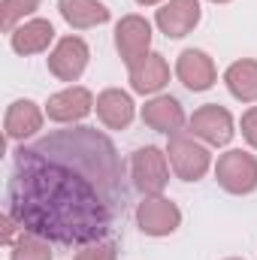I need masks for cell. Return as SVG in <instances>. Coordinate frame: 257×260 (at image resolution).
I'll list each match as a JSON object with an SVG mask.
<instances>
[{
  "label": "cell",
  "instance_id": "17",
  "mask_svg": "<svg viewBox=\"0 0 257 260\" xmlns=\"http://www.w3.org/2000/svg\"><path fill=\"white\" fill-rule=\"evenodd\" d=\"M3 127H6V136L9 139H24V136H30V133H37V130L43 127V112L30 100H15L6 109Z\"/></svg>",
  "mask_w": 257,
  "mask_h": 260
},
{
  "label": "cell",
  "instance_id": "11",
  "mask_svg": "<svg viewBox=\"0 0 257 260\" xmlns=\"http://www.w3.org/2000/svg\"><path fill=\"white\" fill-rule=\"evenodd\" d=\"M94 106V97L88 88H67L61 94L49 97V118L52 121H61V124H73V121H82Z\"/></svg>",
  "mask_w": 257,
  "mask_h": 260
},
{
  "label": "cell",
  "instance_id": "8",
  "mask_svg": "<svg viewBox=\"0 0 257 260\" xmlns=\"http://www.w3.org/2000/svg\"><path fill=\"white\" fill-rule=\"evenodd\" d=\"M191 130L194 136L206 139L209 145H227L233 136V118L224 106L209 103V106H200L191 115Z\"/></svg>",
  "mask_w": 257,
  "mask_h": 260
},
{
  "label": "cell",
  "instance_id": "12",
  "mask_svg": "<svg viewBox=\"0 0 257 260\" xmlns=\"http://www.w3.org/2000/svg\"><path fill=\"white\" fill-rule=\"evenodd\" d=\"M176 73L182 79L185 88L191 91H206L215 85V64L206 52H197V49H188L179 55V64H176Z\"/></svg>",
  "mask_w": 257,
  "mask_h": 260
},
{
  "label": "cell",
  "instance_id": "24",
  "mask_svg": "<svg viewBox=\"0 0 257 260\" xmlns=\"http://www.w3.org/2000/svg\"><path fill=\"white\" fill-rule=\"evenodd\" d=\"M0 224H3V242H6V245H12V242H15V239H12V233H15V224H18V221H15L9 212H6Z\"/></svg>",
  "mask_w": 257,
  "mask_h": 260
},
{
  "label": "cell",
  "instance_id": "19",
  "mask_svg": "<svg viewBox=\"0 0 257 260\" xmlns=\"http://www.w3.org/2000/svg\"><path fill=\"white\" fill-rule=\"evenodd\" d=\"M224 82H227V88L236 100H245V103L257 100V61L230 64L227 73H224Z\"/></svg>",
  "mask_w": 257,
  "mask_h": 260
},
{
  "label": "cell",
  "instance_id": "20",
  "mask_svg": "<svg viewBox=\"0 0 257 260\" xmlns=\"http://www.w3.org/2000/svg\"><path fill=\"white\" fill-rule=\"evenodd\" d=\"M12 260H52V248H49V239L37 236V233H21L12 245Z\"/></svg>",
  "mask_w": 257,
  "mask_h": 260
},
{
  "label": "cell",
  "instance_id": "16",
  "mask_svg": "<svg viewBox=\"0 0 257 260\" xmlns=\"http://www.w3.org/2000/svg\"><path fill=\"white\" fill-rule=\"evenodd\" d=\"M97 115L106 127L112 130H124L133 121V100H130L124 91L118 88H109L97 97Z\"/></svg>",
  "mask_w": 257,
  "mask_h": 260
},
{
  "label": "cell",
  "instance_id": "9",
  "mask_svg": "<svg viewBox=\"0 0 257 260\" xmlns=\"http://www.w3.org/2000/svg\"><path fill=\"white\" fill-rule=\"evenodd\" d=\"M85 67H88V46L79 37H64L49 55V70L61 82H76L85 73Z\"/></svg>",
  "mask_w": 257,
  "mask_h": 260
},
{
  "label": "cell",
  "instance_id": "3",
  "mask_svg": "<svg viewBox=\"0 0 257 260\" xmlns=\"http://www.w3.org/2000/svg\"><path fill=\"white\" fill-rule=\"evenodd\" d=\"M130 179L136 185V191L145 197H160V191L170 182V167H167V154L154 145H145L139 151H133L130 157Z\"/></svg>",
  "mask_w": 257,
  "mask_h": 260
},
{
  "label": "cell",
  "instance_id": "26",
  "mask_svg": "<svg viewBox=\"0 0 257 260\" xmlns=\"http://www.w3.org/2000/svg\"><path fill=\"white\" fill-rule=\"evenodd\" d=\"M212 3H227V0H212Z\"/></svg>",
  "mask_w": 257,
  "mask_h": 260
},
{
  "label": "cell",
  "instance_id": "7",
  "mask_svg": "<svg viewBox=\"0 0 257 260\" xmlns=\"http://www.w3.org/2000/svg\"><path fill=\"white\" fill-rule=\"evenodd\" d=\"M115 46H118V55L127 67H133L136 61H142L148 55V46H151V27L145 18L139 15H124L115 27Z\"/></svg>",
  "mask_w": 257,
  "mask_h": 260
},
{
  "label": "cell",
  "instance_id": "4",
  "mask_svg": "<svg viewBox=\"0 0 257 260\" xmlns=\"http://www.w3.org/2000/svg\"><path fill=\"white\" fill-rule=\"evenodd\" d=\"M215 179L224 191L230 194H251L257 188V160L254 154L248 151H227L218 157V167H215Z\"/></svg>",
  "mask_w": 257,
  "mask_h": 260
},
{
  "label": "cell",
  "instance_id": "23",
  "mask_svg": "<svg viewBox=\"0 0 257 260\" xmlns=\"http://www.w3.org/2000/svg\"><path fill=\"white\" fill-rule=\"evenodd\" d=\"M242 136L248 139V145L257 148V106H251V109L242 115Z\"/></svg>",
  "mask_w": 257,
  "mask_h": 260
},
{
  "label": "cell",
  "instance_id": "25",
  "mask_svg": "<svg viewBox=\"0 0 257 260\" xmlns=\"http://www.w3.org/2000/svg\"><path fill=\"white\" fill-rule=\"evenodd\" d=\"M136 3H145V6H148V3H157V0H136Z\"/></svg>",
  "mask_w": 257,
  "mask_h": 260
},
{
  "label": "cell",
  "instance_id": "6",
  "mask_svg": "<svg viewBox=\"0 0 257 260\" xmlns=\"http://www.w3.org/2000/svg\"><path fill=\"white\" fill-rule=\"evenodd\" d=\"M136 224L148 236H170L182 224V212L167 197H145L136 209Z\"/></svg>",
  "mask_w": 257,
  "mask_h": 260
},
{
  "label": "cell",
  "instance_id": "22",
  "mask_svg": "<svg viewBox=\"0 0 257 260\" xmlns=\"http://www.w3.org/2000/svg\"><path fill=\"white\" fill-rule=\"evenodd\" d=\"M76 260H118V245L112 242V239H100V242H91V245H85Z\"/></svg>",
  "mask_w": 257,
  "mask_h": 260
},
{
  "label": "cell",
  "instance_id": "18",
  "mask_svg": "<svg viewBox=\"0 0 257 260\" xmlns=\"http://www.w3.org/2000/svg\"><path fill=\"white\" fill-rule=\"evenodd\" d=\"M58 9L67 18V24L79 27V30L109 21V9L103 3H97V0H58Z\"/></svg>",
  "mask_w": 257,
  "mask_h": 260
},
{
  "label": "cell",
  "instance_id": "15",
  "mask_svg": "<svg viewBox=\"0 0 257 260\" xmlns=\"http://www.w3.org/2000/svg\"><path fill=\"white\" fill-rule=\"evenodd\" d=\"M142 121L151 130L176 133V130L185 124V112H182V106H179L176 97H154L151 103L142 106Z\"/></svg>",
  "mask_w": 257,
  "mask_h": 260
},
{
  "label": "cell",
  "instance_id": "13",
  "mask_svg": "<svg viewBox=\"0 0 257 260\" xmlns=\"http://www.w3.org/2000/svg\"><path fill=\"white\" fill-rule=\"evenodd\" d=\"M167 82H170V67L164 61V55L148 52L142 61H136V64L130 67V85H133V91H139V94H154V91H160Z\"/></svg>",
  "mask_w": 257,
  "mask_h": 260
},
{
  "label": "cell",
  "instance_id": "14",
  "mask_svg": "<svg viewBox=\"0 0 257 260\" xmlns=\"http://www.w3.org/2000/svg\"><path fill=\"white\" fill-rule=\"evenodd\" d=\"M52 40H55V27H52V21H46V18H34V21L15 27V30L9 34V43H12V49H15L18 55L46 52Z\"/></svg>",
  "mask_w": 257,
  "mask_h": 260
},
{
  "label": "cell",
  "instance_id": "21",
  "mask_svg": "<svg viewBox=\"0 0 257 260\" xmlns=\"http://www.w3.org/2000/svg\"><path fill=\"white\" fill-rule=\"evenodd\" d=\"M40 6V0H3L0 3V21H3V30H15V21H21L24 15H30L34 9Z\"/></svg>",
  "mask_w": 257,
  "mask_h": 260
},
{
  "label": "cell",
  "instance_id": "10",
  "mask_svg": "<svg viewBox=\"0 0 257 260\" xmlns=\"http://www.w3.org/2000/svg\"><path fill=\"white\" fill-rule=\"evenodd\" d=\"M197 21H200V0H170L167 6L157 9V27L173 40L191 34Z\"/></svg>",
  "mask_w": 257,
  "mask_h": 260
},
{
  "label": "cell",
  "instance_id": "1",
  "mask_svg": "<svg viewBox=\"0 0 257 260\" xmlns=\"http://www.w3.org/2000/svg\"><path fill=\"white\" fill-rule=\"evenodd\" d=\"M6 212L21 230L61 245L100 242L115 218V206L82 170L21 145L6 185Z\"/></svg>",
  "mask_w": 257,
  "mask_h": 260
},
{
  "label": "cell",
  "instance_id": "5",
  "mask_svg": "<svg viewBox=\"0 0 257 260\" xmlns=\"http://www.w3.org/2000/svg\"><path fill=\"white\" fill-rule=\"evenodd\" d=\"M167 154H170V164H173V170H176V176L182 182H197L209 170V151L200 142H194V136L173 133Z\"/></svg>",
  "mask_w": 257,
  "mask_h": 260
},
{
  "label": "cell",
  "instance_id": "2",
  "mask_svg": "<svg viewBox=\"0 0 257 260\" xmlns=\"http://www.w3.org/2000/svg\"><path fill=\"white\" fill-rule=\"evenodd\" d=\"M40 151L55 154L67 160L70 167L82 170L103 194L109 197L112 206L124 200V185H121V160L115 154V145L97 133L94 127H76V130H58L46 139L37 142Z\"/></svg>",
  "mask_w": 257,
  "mask_h": 260
}]
</instances>
